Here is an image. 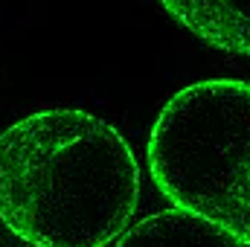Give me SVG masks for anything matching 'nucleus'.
I'll use <instances>...</instances> for the list:
<instances>
[{"label":"nucleus","mask_w":250,"mask_h":247,"mask_svg":"<svg viewBox=\"0 0 250 247\" xmlns=\"http://www.w3.org/2000/svg\"><path fill=\"white\" fill-rule=\"evenodd\" d=\"M160 6L198 41L250 59V0H160Z\"/></svg>","instance_id":"3"},{"label":"nucleus","mask_w":250,"mask_h":247,"mask_svg":"<svg viewBox=\"0 0 250 247\" xmlns=\"http://www.w3.org/2000/svg\"><path fill=\"white\" fill-rule=\"evenodd\" d=\"M140 184L134 148L96 114L35 111L0 134V224L29 247H108Z\"/></svg>","instance_id":"1"},{"label":"nucleus","mask_w":250,"mask_h":247,"mask_svg":"<svg viewBox=\"0 0 250 247\" xmlns=\"http://www.w3.org/2000/svg\"><path fill=\"white\" fill-rule=\"evenodd\" d=\"M114 247H245L221 227L181 209L154 212L131 224Z\"/></svg>","instance_id":"4"},{"label":"nucleus","mask_w":250,"mask_h":247,"mask_svg":"<svg viewBox=\"0 0 250 247\" xmlns=\"http://www.w3.org/2000/svg\"><path fill=\"white\" fill-rule=\"evenodd\" d=\"M146 157L175 209L250 247V82L204 79L181 87L151 125Z\"/></svg>","instance_id":"2"}]
</instances>
